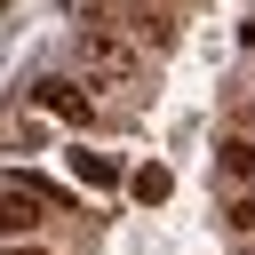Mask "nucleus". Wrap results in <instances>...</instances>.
<instances>
[{
    "instance_id": "nucleus-7",
    "label": "nucleus",
    "mask_w": 255,
    "mask_h": 255,
    "mask_svg": "<svg viewBox=\"0 0 255 255\" xmlns=\"http://www.w3.org/2000/svg\"><path fill=\"white\" fill-rule=\"evenodd\" d=\"M247 48H255V24H247Z\"/></svg>"
},
{
    "instance_id": "nucleus-4",
    "label": "nucleus",
    "mask_w": 255,
    "mask_h": 255,
    "mask_svg": "<svg viewBox=\"0 0 255 255\" xmlns=\"http://www.w3.org/2000/svg\"><path fill=\"white\" fill-rule=\"evenodd\" d=\"M72 167H80V183H112V159L104 151H72Z\"/></svg>"
},
{
    "instance_id": "nucleus-2",
    "label": "nucleus",
    "mask_w": 255,
    "mask_h": 255,
    "mask_svg": "<svg viewBox=\"0 0 255 255\" xmlns=\"http://www.w3.org/2000/svg\"><path fill=\"white\" fill-rule=\"evenodd\" d=\"M32 223H40V199L16 191V183H0V239H24Z\"/></svg>"
},
{
    "instance_id": "nucleus-6",
    "label": "nucleus",
    "mask_w": 255,
    "mask_h": 255,
    "mask_svg": "<svg viewBox=\"0 0 255 255\" xmlns=\"http://www.w3.org/2000/svg\"><path fill=\"white\" fill-rule=\"evenodd\" d=\"M0 255H48V247H32V239H8V247H0Z\"/></svg>"
},
{
    "instance_id": "nucleus-5",
    "label": "nucleus",
    "mask_w": 255,
    "mask_h": 255,
    "mask_svg": "<svg viewBox=\"0 0 255 255\" xmlns=\"http://www.w3.org/2000/svg\"><path fill=\"white\" fill-rule=\"evenodd\" d=\"M231 223H239V231H255V199H231Z\"/></svg>"
},
{
    "instance_id": "nucleus-3",
    "label": "nucleus",
    "mask_w": 255,
    "mask_h": 255,
    "mask_svg": "<svg viewBox=\"0 0 255 255\" xmlns=\"http://www.w3.org/2000/svg\"><path fill=\"white\" fill-rule=\"evenodd\" d=\"M223 175H231V183L255 175V135H223Z\"/></svg>"
},
{
    "instance_id": "nucleus-1",
    "label": "nucleus",
    "mask_w": 255,
    "mask_h": 255,
    "mask_svg": "<svg viewBox=\"0 0 255 255\" xmlns=\"http://www.w3.org/2000/svg\"><path fill=\"white\" fill-rule=\"evenodd\" d=\"M32 104H40V112H56V120H72V128H88V120H96V96H80V80H40V88H32Z\"/></svg>"
}]
</instances>
